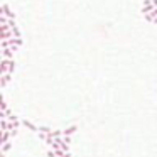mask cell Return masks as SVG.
<instances>
[{"label": "cell", "instance_id": "277c9868", "mask_svg": "<svg viewBox=\"0 0 157 157\" xmlns=\"http://www.w3.org/2000/svg\"><path fill=\"white\" fill-rule=\"evenodd\" d=\"M76 130H78V127H76V125H71L69 128H64V130H63V135H64V137H71Z\"/></svg>", "mask_w": 157, "mask_h": 157}, {"label": "cell", "instance_id": "52a82bcc", "mask_svg": "<svg viewBox=\"0 0 157 157\" xmlns=\"http://www.w3.org/2000/svg\"><path fill=\"white\" fill-rule=\"evenodd\" d=\"M51 132L52 130L49 128V127H39V134H47V135H49Z\"/></svg>", "mask_w": 157, "mask_h": 157}, {"label": "cell", "instance_id": "8992f818", "mask_svg": "<svg viewBox=\"0 0 157 157\" xmlns=\"http://www.w3.org/2000/svg\"><path fill=\"white\" fill-rule=\"evenodd\" d=\"M0 80H2V81H0V86L3 88L9 81H10V74H2V76H0Z\"/></svg>", "mask_w": 157, "mask_h": 157}, {"label": "cell", "instance_id": "7a4b0ae2", "mask_svg": "<svg viewBox=\"0 0 157 157\" xmlns=\"http://www.w3.org/2000/svg\"><path fill=\"white\" fill-rule=\"evenodd\" d=\"M2 15H5L9 20H15V14H14V12H10V9H9V5H7V3H3V5H2Z\"/></svg>", "mask_w": 157, "mask_h": 157}, {"label": "cell", "instance_id": "6da1fadb", "mask_svg": "<svg viewBox=\"0 0 157 157\" xmlns=\"http://www.w3.org/2000/svg\"><path fill=\"white\" fill-rule=\"evenodd\" d=\"M14 69H15L14 59H12V61H9V59H2V61H0V76H2V74H12Z\"/></svg>", "mask_w": 157, "mask_h": 157}, {"label": "cell", "instance_id": "ba28073f", "mask_svg": "<svg viewBox=\"0 0 157 157\" xmlns=\"http://www.w3.org/2000/svg\"><path fill=\"white\" fill-rule=\"evenodd\" d=\"M152 3H154V7L157 9V0H152Z\"/></svg>", "mask_w": 157, "mask_h": 157}, {"label": "cell", "instance_id": "3957f363", "mask_svg": "<svg viewBox=\"0 0 157 157\" xmlns=\"http://www.w3.org/2000/svg\"><path fill=\"white\" fill-rule=\"evenodd\" d=\"M2 59H9V61H12V59H14V51H12L10 47L3 49V52H2Z\"/></svg>", "mask_w": 157, "mask_h": 157}, {"label": "cell", "instance_id": "5b68a950", "mask_svg": "<svg viewBox=\"0 0 157 157\" xmlns=\"http://www.w3.org/2000/svg\"><path fill=\"white\" fill-rule=\"evenodd\" d=\"M22 125L25 127V128H29V130H32V132H39V128L35 127V125H32L31 122H27V120H22Z\"/></svg>", "mask_w": 157, "mask_h": 157}]
</instances>
